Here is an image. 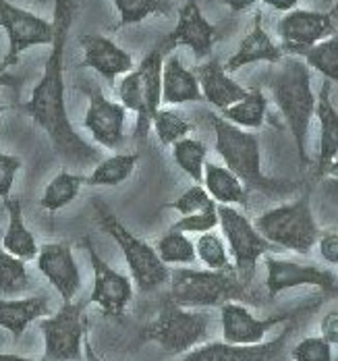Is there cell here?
<instances>
[{
	"mask_svg": "<svg viewBox=\"0 0 338 361\" xmlns=\"http://www.w3.org/2000/svg\"><path fill=\"white\" fill-rule=\"evenodd\" d=\"M77 13L75 0H54V39L46 59L42 77L32 90L23 110L48 135L56 156L67 166H94L102 160V152L85 142L75 131L67 110V87H65V48Z\"/></svg>",
	"mask_w": 338,
	"mask_h": 361,
	"instance_id": "obj_1",
	"label": "cell"
},
{
	"mask_svg": "<svg viewBox=\"0 0 338 361\" xmlns=\"http://www.w3.org/2000/svg\"><path fill=\"white\" fill-rule=\"evenodd\" d=\"M274 104L289 125L293 142L297 145L301 166H307V135L311 118L315 116L318 96L311 90V73L299 56L282 59L280 67L268 81Z\"/></svg>",
	"mask_w": 338,
	"mask_h": 361,
	"instance_id": "obj_2",
	"label": "cell"
},
{
	"mask_svg": "<svg viewBox=\"0 0 338 361\" xmlns=\"http://www.w3.org/2000/svg\"><path fill=\"white\" fill-rule=\"evenodd\" d=\"M208 123L214 129V147L225 160V166L234 173L245 187L270 195H287L295 191V183L270 179L263 175L262 145L256 133L228 123L214 112L208 114Z\"/></svg>",
	"mask_w": 338,
	"mask_h": 361,
	"instance_id": "obj_3",
	"label": "cell"
},
{
	"mask_svg": "<svg viewBox=\"0 0 338 361\" xmlns=\"http://www.w3.org/2000/svg\"><path fill=\"white\" fill-rule=\"evenodd\" d=\"M168 287V301L191 310L220 307L228 301L247 299V287L239 281L234 268L195 270L177 266L175 270H170Z\"/></svg>",
	"mask_w": 338,
	"mask_h": 361,
	"instance_id": "obj_4",
	"label": "cell"
},
{
	"mask_svg": "<svg viewBox=\"0 0 338 361\" xmlns=\"http://www.w3.org/2000/svg\"><path fill=\"white\" fill-rule=\"evenodd\" d=\"M94 210H96L100 228L108 237H113L114 243L120 247L123 257L129 266L131 279L137 285V289L142 293H151V290L168 285L170 268L160 259V255L156 253L150 243L139 239L137 235H133L100 200L94 202Z\"/></svg>",
	"mask_w": 338,
	"mask_h": 361,
	"instance_id": "obj_5",
	"label": "cell"
},
{
	"mask_svg": "<svg viewBox=\"0 0 338 361\" xmlns=\"http://www.w3.org/2000/svg\"><path fill=\"white\" fill-rule=\"evenodd\" d=\"M254 226L272 245L299 255H307L320 239V226L307 195L263 212L254 220Z\"/></svg>",
	"mask_w": 338,
	"mask_h": 361,
	"instance_id": "obj_6",
	"label": "cell"
},
{
	"mask_svg": "<svg viewBox=\"0 0 338 361\" xmlns=\"http://www.w3.org/2000/svg\"><path fill=\"white\" fill-rule=\"evenodd\" d=\"M210 318L206 312L166 301L162 312L144 328L142 336L168 355H185L208 338Z\"/></svg>",
	"mask_w": 338,
	"mask_h": 361,
	"instance_id": "obj_7",
	"label": "cell"
},
{
	"mask_svg": "<svg viewBox=\"0 0 338 361\" xmlns=\"http://www.w3.org/2000/svg\"><path fill=\"white\" fill-rule=\"evenodd\" d=\"M218 226L223 228L239 281L249 287L256 276L258 262L272 252L274 245L263 239L249 218L232 206H218Z\"/></svg>",
	"mask_w": 338,
	"mask_h": 361,
	"instance_id": "obj_8",
	"label": "cell"
},
{
	"mask_svg": "<svg viewBox=\"0 0 338 361\" xmlns=\"http://www.w3.org/2000/svg\"><path fill=\"white\" fill-rule=\"evenodd\" d=\"M44 334V360L42 361H81L83 349V303H63L54 316L38 320Z\"/></svg>",
	"mask_w": 338,
	"mask_h": 361,
	"instance_id": "obj_9",
	"label": "cell"
},
{
	"mask_svg": "<svg viewBox=\"0 0 338 361\" xmlns=\"http://www.w3.org/2000/svg\"><path fill=\"white\" fill-rule=\"evenodd\" d=\"M0 27L8 37V67L19 61V56L34 46H50L54 39L52 21L39 17L36 13L17 6L11 0H0Z\"/></svg>",
	"mask_w": 338,
	"mask_h": 361,
	"instance_id": "obj_10",
	"label": "cell"
},
{
	"mask_svg": "<svg viewBox=\"0 0 338 361\" xmlns=\"http://www.w3.org/2000/svg\"><path fill=\"white\" fill-rule=\"evenodd\" d=\"M320 301L301 305L293 312H280L276 316L268 318H256L243 303L228 301L220 305V324H223V341L230 345H260L265 341V334L276 326L291 322L301 314H307L318 307Z\"/></svg>",
	"mask_w": 338,
	"mask_h": 361,
	"instance_id": "obj_11",
	"label": "cell"
},
{
	"mask_svg": "<svg viewBox=\"0 0 338 361\" xmlns=\"http://www.w3.org/2000/svg\"><path fill=\"white\" fill-rule=\"evenodd\" d=\"M265 259V290L268 297L274 299L278 293L297 287H318L326 295H338L337 274L313 266V264H299L293 259H280L274 255H263Z\"/></svg>",
	"mask_w": 338,
	"mask_h": 361,
	"instance_id": "obj_12",
	"label": "cell"
},
{
	"mask_svg": "<svg viewBox=\"0 0 338 361\" xmlns=\"http://www.w3.org/2000/svg\"><path fill=\"white\" fill-rule=\"evenodd\" d=\"M337 34V23L328 13L295 8L278 21V37L282 52L303 56L315 44Z\"/></svg>",
	"mask_w": 338,
	"mask_h": 361,
	"instance_id": "obj_13",
	"label": "cell"
},
{
	"mask_svg": "<svg viewBox=\"0 0 338 361\" xmlns=\"http://www.w3.org/2000/svg\"><path fill=\"white\" fill-rule=\"evenodd\" d=\"M295 326L289 324L272 341L260 345H230V343H206L187 351L179 361H284L287 343ZM94 361L96 357H92Z\"/></svg>",
	"mask_w": 338,
	"mask_h": 361,
	"instance_id": "obj_14",
	"label": "cell"
},
{
	"mask_svg": "<svg viewBox=\"0 0 338 361\" xmlns=\"http://www.w3.org/2000/svg\"><path fill=\"white\" fill-rule=\"evenodd\" d=\"M83 243H85L87 257L94 270V289L89 295V303H96L108 316L120 318L133 299V283L125 274L111 268L100 257V253L94 250L89 239H85Z\"/></svg>",
	"mask_w": 338,
	"mask_h": 361,
	"instance_id": "obj_15",
	"label": "cell"
},
{
	"mask_svg": "<svg viewBox=\"0 0 338 361\" xmlns=\"http://www.w3.org/2000/svg\"><path fill=\"white\" fill-rule=\"evenodd\" d=\"M89 106L83 116V127L92 133L94 142L102 147L114 149L125 140V121L127 110L120 102H114L104 96V92L94 83L85 87Z\"/></svg>",
	"mask_w": 338,
	"mask_h": 361,
	"instance_id": "obj_16",
	"label": "cell"
},
{
	"mask_svg": "<svg viewBox=\"0 0 338 361\" xmlns=\"http://www.w3.org/2000/svg\"><path fill=\"white\" fill-rule=\"evenodd\" d=\"M162 39L170 50H175L177 46H187L195 54V59L201 61L212 54V48L218 39V30L214 23L206 19L197 0H185L183 6L179 8V19L175 30Z\"/></svg>",
	"mask_w": 338,
	"mask_h": 361,
	"instance_id": "obj_17",
	"label": "cell"
},
{
	"mask_svg": "<svg viewBox=\"0 0 338 361\" xmlns=\"http://www.w3.org/2000/svg\"><path fill=\"white\" fill-rule=\"evenodd\" d=\"M36 262L38 270L61 295L63 303L73 301L81 289V272L71 247L67 243H44Z\"/></svg>",
	"mask_w": 338,
	"mask_h": 361,
	"instance_id": "obj_18",
	"label": "cell"
},
{
	"mask_svg": "<svg viewBox=\"0 0 338 361\" xmlns=\"http://www.w3.org/2000/svg\"><path fill=\"white\" fill-rule=\"evenodd\" d=\"M79 44L83 48V67H89L104 77L111 85L120 75H127L135 69L133 56L120 48L114 39L100 34H83L79 37Z\"/></svg>",
	"mask_w": 338,
	"mask_h": 361,
	"instance_id": "obj_19",
	"label": "cell"
},
{
	"mask_svg": "<svg viewBox=\"0 0 338 361\" xmlns=\"http://www.w3.org/2000/svg\"><path fill=\"white\" fill-rule=\"evenodd\" d=\"M173 50L166 46V42L160 39L137 65V71L142 77V90H144V123L135 129L137 142L148 140L154 114L162 109V63H164V56Z\"/></svg>",
	"mask_w": 338,
	"mask_h": 361,
	"instance_id": "obj_20",
	"label": "cell"
},
{
	"mask_svg": "<svg viewBox=\"0 0 338 361\" xmlns=\"http://www.w3.org/2000/svg\"><path fill=\"white\" fill-rule=\"evenodd\" d=\"M284 59L282 48L270 37V34L263 30L262 25V13H256L254 17V27L249 30V34L239 42V48L234 50V54L226 61L225 71L230 73L241 71L247 65L254 63H280Z\"/></svg>",
	"mask_w": 338,
	"mask_h": 361,
	"instance_id": "obj_21",
	"label": "cell"
},
{
	"mask_svg": "<svg viewBox=\"0 0 338 361\" xmlns=\"http://www.w3.org/2000/svg\"><path fill=\"white\" fill-rule=\"evenodd\" d=\"M195 77L199 81V90L206 102H210L214 109L225 110L239 102L241 98L247 96V87L237 83L228 73L225 71V65L218 61H210L206 65H199L195 69Z\"/></svg>",
	"mask_w": 338,
	"mask_h": 361,
	"instance_id": "obj_22",
	"label": "cell"
},
{
	"mask_svg": "<svg viewBox=\"0 0 338 361\" xmlns=\"http://www.w3.org/2000/svg\"><path fill=\"white\" fill-rule=\"evenodd\" d=\"M201 90L195 71H189L179 54L170 52L162 63V104L181 106L187 102H201Z\"/></svg>",
	"mask_w": 338,
	"mask_h": 361,
	"instance_id": "obj_23",
	"label": "cell"
},
{
	"mask_svg": "<svg viewBox=\"0 0 338 361\" xmlns=\"http://www.w3.org/2000/svg\"><path fill=\"white\" fill-rule=\"evenodd\" d=\"M315 116L320 123V152L318 177H324L332 160L338 156V110L332 102V83L324 81L315 102Z\"/></svg>",
	"mask_w": 338,
	"mask_h": 361,
	"instance_id": "obj_24",
	"label": "cell"
},
{
	"mask_svg": "<svg viewBox=\"0 0 338 361\" xmlns=\"http://www.w3.org/2000/svg\"><path fill=\"white\" fill-rule=\"evenodd\" d=\"M48 314H50V301L44 295L25 297V299L0 297V328L8 330L15 341L21 338V334L32 322H38L39 318H46Z\"/></svg>",
	"mask_w": 338,
	"mask_h": 361,
	"instance_id": "obj_25",
	"label": "cell"
},
{
	"mask_svg": "<svg viewBox=\"0 0 338 361\" xmlns=\"http://www.w3.org/2000/svg\"><path fill=\"white\" fill-rule=\"evenodd\" d=\"M4 202V208L8 212V224H6V231L0 239V245L4 252H8L11 255L23 259V262H30V259H36L39 247L36 243V237L34 233L27 228L25 220H23V208H21V200L17 197H6L2 200Z\"/></svg>",
	"mask_w": 338,
	"mask_h": 361,
	"instance_id": "obj_26",
	"label": "cell"
},
{
	"mask_svg": "<svg viewBox=\"0 0 338 361\" xmlns=\"http://www.w3.org/2000/svg\"><path fill=\"white\" fill-rule=\"evenodd\" d=\"M201 183L218 206H247L245 185L223 164L206 162Z\"/></svg>",
	"mask_w": 338,
	"mask_h": 361,
	"instance_id": "obj_27",
	"label": "cell"
},
{
	"mask_svg": "<svg viewBox=\"0 0 338 361\" xmlns=\"http://www.w3.org/2000/svg\"><path fill=\"white\" fill-rule=\"evenodd\" d=\"M139 162V154H113L102 158L89 177H85V185L92 187H116L129 179Z\"/></svg>",
	"mask_w": 338,
	"mask_h": 361,
	"instance_id": "obj_28",
	"label": "cell"
},
{
	"mask_svg": "<svg viewBox=\"0 0 338 361\" xmlns=\"http://www.w3.org/2000/svg\"><path fill=\"white\" fill-rule=\"evenodd\" d=\"M265 110L268 98L263 96L262 90H249L245 98H241L228 109L220 110V116L241 129H260L265 118Z\"/></svg>",
	"mask_w": 338,
	"mask_h": 361,
	"instance_id": "obj_29",
	"label": "cell"
},
{
	"mask_svg": "<svg viewBox=\"0 0 338 361\" xmlns=\"http://www.w3.org/2000/svg\"><path fill=\"white\" fill-rule=\"evenodd\" d=\"M83 185H85V177L69 173V171H61L46 185L39 206L48 212H58L75 200Z\"/></svg>",
	"mask_w": 338,
	"mask_h": 361,
	"instance_id": "obj_30",
	"label": "cell"
},
{
	"mask_svg": "<svg viewBox=\"0 0 338 361\" xmlns=\"http://www.w3.org/2000/svg\"><path fill=\"white\" fill-rule=\"evenodd\" d=\"M156 253L166 266H189L195 264L197 253H195V243L189 239V235L168 228L154 245Z\"/></svg>",
	"mask_w": 338,
	"mask_h": 361,
	"instance_id": "obj_31",
	"label": "cell"
},
{
	"mask_svg": "<svg viewBox=\"0 0 338 361\" xmlns=\"http://www.w3.org/2000/svg\"><path fill=\"white\" fill-rule=\"evenodd\" d=\"M118 11V27L137 25L150 17H170L173 0H113Z\"/></svg>",
	"mask_w": 338,
	"mask_h": 361,
	"instance_id": "obj_32",
	"label": "cell"
},
{
	"mask_svg": "<svg viewBox=\"0 0 338 361\" xmlns=\"http://www.w3.org/2000/svg\"><path fill=\"white\" fill-rule=\"evenodd\" d=\"M170 149H173V158H175L177 166L187 177H191L195 183L201 185L204 169H206V156H208L206 145L201 144L199 140H195V137H183L177 144L170 145Z\"/></svg>",
	"mask_w": 338,
	"mask_h": 361,
	"instance_id": "obj_33",
	"label": "cell"
},
{
	"mask_svg": "<svg viewBox=\"0 0 338 361\" xmlns=\"http://www.w3.org/2000/svg\"><path fill=\"white\" fill-rule=\"evenodd\" d=\"M32 279L23 259L11 255L0 245V297H15L30 289Z\"/></svg>",
	"mask_w": 338,
	"mask_h": 361,
	"instance_id": "obj_34",
	"label": "cell"
},
{
	"mask_svg": "<svg viewBox=\"0 0 338 361\" xmlns=\"http://www.w3.org/2000/svg\"><path fill=\"white\" fill-rule=\"evenodd\" d=\"M301 59L309 69L322 73L326 81L338 83V34L315 44Z\"/></svg>",
	"mask_w": 338,
	"mask_h": 361,
	"instance_id": "obj_35",
	"label": "cell"
},
{
	"mask_svg": "<svg viewBox=\"0 0 338 361\" xmlns=\"http://www.w3.org/2000/svg\"><path fill=\"white\" fill-rule=\"evenodd\" d=\"M151 129L156 131L160 144L170 147L173 144H177L179 140L189 137L191 123H189L187 118H185L179 110L160 109L154 114Z\"/></svg>",
	"mask_w": 338,
	"mask_h": 361,
	"instance_id": "obj_36",
	"label": "cell"
},
{
	"mask_svg": "<svg viewBox=\"0 0 338 361\" xmlns=\"http://www.w3.org/2000/svg\"><path fill=\"white\" fill-rule=\"evenodd\" d=\"M195 253H197V259L208 270H232L226 243L223 241V237H218L212 231L199 235V239L195 241Z\"/></svg>",
	"mask_w": 338,
	"mask_h": 361,
	"instance_id": "obj_37",
	"label": "cell"
},
{
	"mask_svg": "<svg viewBox=\"0 0 338 361\" xmlns=\"http://www.w3.org/2000/svg\"><path fill=\"white\" fill-rule=\"evenodd\" d=\"M118 100L125 110H131L135 114V129L144 123V90H142V77L137 67L127 75H123L118 87H116Z\"/></svg>",
	"mask_w": 338,
	"mask_h": 361,
	"instance_id": "obj_38",
	"label": "cell"
},
{
	"mask_svg": "<svg viewBox=\"0 0 338 361\" xmlns=\"http://www.w3.org/2000/svg\"><path fill=\"white\" fill-rule=\"evenodd\" d=\"M212 206H218V204L210 197V193L206 191V187L199 185V183L191 185L187 191H183V193L170 204V208L177 210L181 216H189V214L208 210V208H212Z\"/></svg>",
	"mask_w": 338,
	"mask_h": 361,
	"instance_id": "obj_39",
	"label": "cell"
},
{
	"mask_svg": "<svg viewBox=\"0 0 338 361\" xmlns=\"http://www.w3.org/2000/svg\"><path fill=\"white\" fill-rule=\"evenodd\" d=\"M218 226V206H212L208 210L189 214V216H181L170 228L185 233V235H204L210 233Z\"/></svg>",
	"mask_w": 338,
	"mask_h": 361,
	"instance_id": "obj_40",
	"label": "cell"
},
{
	"mask_svg": "<svg viewBox=\"0 0 338 361\" xmlns=\"http://www.w3.org/2000/svg\"><path fill=\"white\" fill-rule=\"evenodd\" d=\"M293 361H334L332 355V345L322 338V336H307L299 341L293 351H291Z\"/></svg>",
	"mask_w": 338,
	"mask_h": 361,
	"instance_id": "obj_41",
	"label": "cell"
},
{
	"mask_svg": "<svg viewBox=\"0 0 338 361\" xmlns=\"http://www.w3.org/2000/svg\"><path fill=\"white\" fill-rule=\"evenodd\" d=\"M21 164H23L21 158L0 152V197H2V200L11 197L13 183H15V175L19 173Z\"/></svg>",
	"mask_w": 338,
	"mask_h": 361,
	"instance_id": "obj_42",
	"label": "cell"
},
{
	"mask_svg": "<svg viewBox=\"0 0 338 361\" xmlns=\"http://www.w3.org/2000/svg\"><path fill=\"white\" fill-rule=\"evenodd\" d=\"M318 252L324 262L338 266V233H324L318 239Z\"/></svg>",
	"mask_w": 338,
	"mask_h": 361,
	"instance_id": "obj_43",
	"label": "cell"
},
{
	"mask_svg": "<svg viewBox=\"0 0 338 361\" xmlns=\"http://www.w3.org/2000/svg\"><path fill=\"white\" fill-rule=\"evenodd\" d=\"M320 330L322 338H326L330 345H338V312H328L320 322Z\"/></svg>",
	"mask_w": 338,
	"mask_h": 361,
	"instance_id": "obj_44",
	"label": "cell"
},
{
	"mask_svg": "<svg viewBox=\"0 0 338 361\" xmlns=\"http://www.w3.org/2000/svg\"><path fill=\"white\" fill-rule=\"evenodd\" d=\"M322 193L328 202L338 206V177H326L322 183Z\"/></svg>",
	"mask_w": 338,
	"mask_h": 361,
	"instance_id": "obj_45",
	"label": "cell"
},
{
	"mask_svg": "<svg viewBox=\"0 0 338 361\" xmlns=\"http://www.w3.org/2000/svg\"><path fill=\"white\" fill-rule=\"evenodd\" d=\"M265 6L274 8V11H280V13H291L297 8L299 0H262Z\"/></svg>",
	"mask_w": 338,
	"mask_h": 361,
	"instance_id": "obj_46",
	"label": "cell"
},
{
	"mask_svg": "<svg viewBox=\"0 0 338 361\" xmlns=\"http://www.w3.org/2000/svg\"><path fill=\"white\" fill-rule=\"evenodd\" d=\"M260 0H223L226 8H230L232 13H243V11H249L254 4H258Z\"/></svg>",
	"mask_w": 338,
	"mask_h": 361,
	"instance_id": "obj_47",
	"label": "cell"
},
{
	"mask_svg": "<svg viewBox=\"0 0 338 361\" xmlns=\"http://www.w3.org/2000/svg\"><path fill=\"white\" fill-rule=\"evenodd\" d=\"M0 87H11V90L19 92V87H21V77L11 75V73H2V75H0Z\"/></svg>",
	"mask_w": 338,
	"mask_h": 361,
	"instance_id": "obj_48",
	"label": "cell"
},
{
	"mask_svg": "<svg viewBox=\"0 0 338 361\" xmlns=\"http://www.w3.org/2000/svg\"><path fill=\"white\" fill-rule=\"evenodd\" d=\"M0 361H36V360H27V357L13 355V353H0Z\"/></svg>",
	"mask_w": 338,
	"mask_h": 361,
	"instance_id": "obj_49",
	"label": "cell"
},
{
	"mask_svg": "<svg viewBox=\"0 0 338 361\" xmlns=\"http://www.w3.org/2000/svg\"><path fill=\"white\" fill-rule=\"evenodd\" d=\"M324 177H338V156L332 160V164L328 166V171H326Z\"/></svg>",
	"mask_w": 338,
	"mask_h": 361,
	"instance_id": "obj_50",
	"label": "cell"
},
{
	"mask_svg": "<svg viewBox=\"0 0 338 361\" xmlns=\"http://www.w3.org/2000/svg\"><path fill=\"white\" fill-rule=\"evenodd\" d=\"M6 69H8V63H6V61H0V75L6 73Z\"/></svg>",
	"mask_w": 338,
	"mask_h": 361,
	"instance_id": "obj_51",
	"label": "cell"
},
{
	"mask_svg": "<svg viewBox=\"0 0 338 361\" xmlns=\"http://www.w3.org/2000/svg\"><path fill=\"white\" fill-rule=\"evenodd\" d=\"M2 112H4V106H2V104H0V116H2Z\"/></svg>",
	"mask_w": 338,
	"mask_h": 361,
	"instance_id": "obj_52",
	"label": "cell"
}]
</instances>
